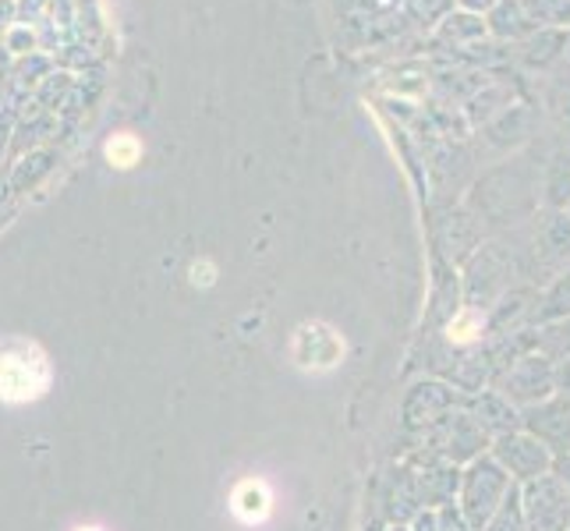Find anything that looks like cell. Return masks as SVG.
<instances>
[{"label": "cell", "instance_id": "obj_1", "mask_svg": "<svg viewBox=\"0 0 570 531\" xmlns=\"http://www.w3.org/2000/svg\"><path fill=\"white\" fill-rule=\"evenodd\" d=\"M53 386L50 354L36 341L11 337L0 344V404L26 407L43 401Z\"/></svg>", "mask_w": 570, "mask_h": 531}, {"label": "cell", "instance_id": "obj_2", "mask_svg": "<svg viewBox=\"0 0 570 531\" xmlns=\"http://www.w3.org/2000/svg\"><path fill=\"white\" fill-rule=\"evenodd\" d=\"M291 362L305 372H330L344 358V341L341 333L326 323H305L291 337Z\"/></svg>", "mask_w": 570, "mask_h": 531}, {"label": "cell", "instance_id": "obj_3", "mask_svg": "<svg viewBox=\"0 0 570 531\" xmlns=\"http://www.w3.org/2000/svg\"><path fill=\"white\" fill-rule=\"evenodd\" d=\"M227 510L242 528H263L273 521V514H277V493H273V485L266 479L245 475L230 485Z\"/></svg>", "mask_w": 570, "mask_h": 531}, {"label": "cell", "instance_id": "obj_4", "mask_svg": "<svg viewBox=\"0 0 570 531\" xmlns=\"http://www.w3.org/2000/svg\"><path fill=\"white\" fill-rule=\"evenodd\" d=\"M139 156H142V142L135 139V135H114V139L107 142V160H110V167H117V170H128V167H135L139 164Z\"/></svg>", "mask_w": 570, "mask_h": 531}, {"label": "cell", "instance_id": "obj_5", "mask_svg": "<svg viewBox=\"0 0 570 531\" xmlns=\"http://www.w3.org/2000/svg\"><path fill=\"white\" fill-rule=\"evenodd\" d=\"M213 281H216V266H213L209 259L191 263V284H195V287H209Z\"/></svg>", "mask_w": 570, "mask_h": 531}, {"label": "cell", "instance_id": "obj_6", "mask_svg": "<svg viewBox=\"0 0 570 531\" xmlns=\"http://www.w3.org/2000/svg\"><path fill=\"white\" fill-rule=\"evenodd\" d=\"M71 531H107L104 524H75Z\"/></svg>", "mask_w": 570, "mask_h": 531}]
</instances>
